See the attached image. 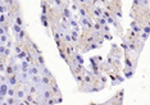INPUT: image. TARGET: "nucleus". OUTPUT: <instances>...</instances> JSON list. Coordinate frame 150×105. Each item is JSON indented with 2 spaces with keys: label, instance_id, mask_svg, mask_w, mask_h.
Listing matches in <instances>:
<instances>
[{
  "label": "nucleus",
  "instance_id": "f257e3e1",
  "mask_svg": "<svg viewBox=\"0 0 150 105\" xmlns=\"http://www.w3.org/2000/svg\"><path fill=\"white\" fill-rule=\"evenodd\" d=\"M7 83L9 86H12V87H15L18 83V74L17 73H13L12 76L7 77Z\"/></svg>",
  "mask_w": 150,
  "mask_h": 105
},
{
  "label": "nucleus",
  "instance_id": "f03ea898",
  "mask_svg": "<svg viewBox=\"0 0 150 105\" xmlns=\"http://www.w3.org/2000/svg\"><path fill=\"white\" fill-rule=\"evenodd\" d=\"M30 82L34 85H41V76L40 74H32L30 76Z\"/></svg>",
  "mask_w": 150,
  "mask_h": 105
},
{
  "label": "nucleus",
  "instance_id": "7ed1b4c3",
  "mask_svg": "<svg viewBox=\"0 0 150 105\" xmlns=\"http://www.w3.org/2000/svg\"><path fill=\"white\" fill-rule=\"evenodd\" d=\"M8 88H9V85H8L7 82L0 83V95L7 96V91H8Z\"/></svg>",
  "mask_w": 150,
  "mask_h": 105
},
{
  "label": "nucleus",
  "instance_id": "20e7f679",
  "mask_svg": "<svg viewBox=\"0 0 150 105\" xmlns=\"http://www.w3.org/2000/svg\"><path fill=\"white\" fill-rule=\"evenodd\" d=\"M98 47H100V45L98 44V42H90L82 53H86V51H89V50H95V49H98Z\"/></svg>",
  "mask_w": 150,
  "mask_h": 105
},
{
  "label": "nucleus",
  "instance_id": "39448f33",
  "mask_svg": "<svg viewBox=\"0 0 150 105\" xmlns=\"http://www.w3.org/2000/svg\"><path fill=\"white\" fill-rule=\"evenodd\" d=\"M26 37H27V33H26V31H24V28L22 29L18 35H15V40H17V41H19V42H22L24 39H26Z\"/></svg>",
  "mask_w": 150,
  "mask_h": 105
},
{
  "label": "nucleus",
  "instance_id": "423d86ee",
  "mask_svg": "<svg viewBox=\"0 0 150 105\" xmlns=\"http://www.w3.org/2000/svg\"><path fill=\"white\" fill-rule=\"evenodd\" d=\"M28 69H30V63L23 59L21 63V72H28Z\"/></svg>",
  "mask_w": 150,
  "mask_h": 105
},
{
  "label": "nucleus",
  "instance_id": "0eeeda50",
  "mask_svg": "<svg viewBox=\"0 0 150 105\" xmlns=\"http://www.w3.org/2000/svg\"><path fill=\"white\" fill-rule=\"evenodd\" d=\"M14 22H15V25H18V26H21L22 28H24L23 19H22V17H21L19 14H17V15H15V18H14Z\"/></svg>",
  "mask_w": 150,
  "mask_h": 105
},
{
  "label": "nucleus",
  "instance_id": "6e6552de",
  "mask_svg": "<svg viewBox=\"0 0 150 105\" xmlns=\"http://www.w3.org/2000/svg\"><path fill=\"white\" fill-rule=\"evenodd\" d=\"M13 73H14V72H13V65H10V64H8V65L5 67V74H7V77L12 76Z\"/></svg>",
  "mask_w": 150,
  "mask_h": 105
},
{
  "label": "nucleus",
  "instance_id": "1a4fd4ad",
  "mask_svg": "<svg viewBox=\"0 0 150 105\" xmlns=\"http://www.w3.org/2000/svg\"><path fill=\"white\" fill-rule=\"evenodd\" d=\"M77 10H78V14L81 15V18H86V17H89V15H87V12L85 10V8H83V7H80Z\"/></svg>",
  "mask_w": 150,
  "mask_h": 105
},
{
  "label": "nucleus",
  "instance_id": "9d476101",
  "mask_svg": "<svg viewBox=\"0 0 150 105\" xmlns=\"http://www.w3.org/2000/svg\"><path fill=\"white\" fill-rule=\"evenodd\" d=\"M94 14L96 15V18L101 17V14H103V9H101L100 7H95V8H94Z\"/></svg>",
  "mask_w": 150,
  "mask_h": 105
},
{
  "label": "nucleus",
  "instance_id": "9b49d317",
  "mask_svg": "<svg viewBox=\"0 0 150 105\" xmlns=\"http://www.w3.org/2000/svg\"><path fill=\"white\" fill-rule=\"evenodd\" d=\"M14 94H15V87H12V86H9V88H8V91H7V96L14 98Z\"/></svg>",
  "mask_w": 150,
  "mask_h": 105
},
{
  "label": "nucleus",
  "instance_id": "f8f14e48",
  "mask_svg": "<svg viewBox=\"0 0 150 105\" xmlns=\"http://www.w3.org/2000/svg\"><path fill=\"white\" fill-rule=\"evenodd\" d=\"M26 55H27V50H22L19 54H17V55H15V58H17V59H21V60H23V59L26 58Z\"/></svg>",
  "mask_w": 150,
  "mask_h": 105
},
{
  "label": "nucleus",
  "instance_id": "ddd939ff",
  "mask_svg": "<svg viewBox=\"0 0 150 105\" xmlns=\"http://www.w3.org/2000/svg\"><path fill=\"white\" fill-rule=\"evenodd\" d=\"M12 28H13V32H14V33H15V35H18V33H19V32L22 31V29H23V28H22V27H21V26H18V25H15V23H14V25H13V26H12Z\"/></svg>",
  "mask_w": 150,
  "mask_h": 105
},
{
  "label": "nucleus",
  "instance_id": "4468645a",
  "mask_svg": "<svg viewBox=\"0 0 150 105\" xmlns=\"http://www.w3.org/2000/svg\"><path fill=\"white\" fill-rule=\"evenodd\" d=\"M8 40H9V35H7V33L1 35L0 36V44H7Z\"/></svg>",
  "mask_w": 150,
  "mask_h": 105
},
{
  "label": "nucleus",
  "instance_id": "2eb2a0df",
  "mask_svg": "<svg viewBox=\"0 0 150 105\" xmlns=\"http://www.w3.org/2000/svg\"><path fill=\"white\" fill-rule=\"evenodd\" d=\"M96 22L99 23L100 26H105V25H107V19H105L104 17H99V18H96Z\"/></svg>",
  "mask_w": 150,
  "mask_h": 105
},
{
  "label": "nucleus",
  "instance_id": "dca6fc26",
  "mask_svg": "<svg viewBox=\"0 0 150 105\" xmlns=\"http://www.w3.org/2000/svg\"><path fill=\"white\" fill-rule=\"evenodd\" d=\"M5 101H7L8 105H13V104H15V98H10V96H8V99H5Z\"/></svg>",
  "mask_w": 150,
  "mask_h": 105
},
{
  "label": "nucleus",
  "instance_id": "f3484780",
  "mask_svg": "<svg viewBox=\"0 0 150 105\" xmlns=\"http://www.w3.org/2000/svg\"><path fill=\"white\" fill-rule=\"evenodd\" d=\"M13 72L14 73H21V65H18V64H13Z\"/></svg>",
  "mask_w": 150,
  "mask_h": 105
},
{
  "label": "nucleus",
  "instance_id": "a211bd4d",
  "mask_svg": "<svg viewBox=\"0 0 150 105\" xmlns=\"http://www.w3.org/2000/svg\"><path fill=\"white\" fill-rule=\"evenodd\" d=\"M63 39H64V41H67V42H72V37H71V35L68 33V32H65V33H64Z\"/></svg>",
  "mask_w": 150,
  "mask_h": 105
},
{
  "label": "nucleus",
  "instance_id": "6ab92c4d",
  "mask_svg": "<svg viewBox=\"0 0 150 105\" xmlns=\"http://www.w3.org/2000/svg\"><path fill=\"white\" fill-rule=\"evenodd\" d=\"M8 7L7 5H3V4H0V13H1V14H4V13H7L8 12Z\"/></svg>",
  "mask_w": 150,
  "mask_h": 105
},
{
  "label": "nucleus",
  "instance_id": "aec40b11",
  "mask_svg": "<svg viewBox=\"0 0 150 105\" xmlns=\"http://www.w3.org/2000/svg\"><path fill=\"white\" fill-rule=\"evenodd\" d=\"M44 105H55V103H54V99L50 98V99H48V100H45V101H44Z\"/></svg>",
  "mask_w": 150,
  "mask_h": 105
},
{
  "label": "nucleus",
  "instance_id": "412c9836",
  "mask_svg": "<svg viewBox=\"0 0 150 105\" xmlns=\"http://www.w3.org/2000/svg\"><path fill=\"white\" fill-rule=\"evenodd\" d=\"M5 22H7V15H5V14H0V26L4 25Z\"/></svg>",
  "mask_w": 150,
  "mask_h": 105
},
{
  "label": "nucleus",
  "instance_id": "4be33fe9",
  "mask_svg": "<svg viewBox=\"0 0 150 105\" xmlns=\"http://www.w3.org/2000/svg\"><path fill=\"white\" fill-rule=\"evenodd\" d=\"M101 36L104 37L105 40H109V41H112V40H113V37H112L110 33H103V32H101Z\"/></svg>",
  "mask_w": 150,
  "mask_h": 105
},
{
  "label": "nucleus",
  "instance_id": "5701e85b",
  "mask_svg": "<svg viewBox=\"0 0 150 105\" xmlns=\"http://www.w3.org/2000/svg\"><path fill=\"white\" fill-rule=\"evenodd\" d=\"M114 15H116L114 18H122V10L117 9L116 12H114Z\"/></svg>",
  "mask_w": 150,
  "mask_h": 105
},
{
  "label": "nucleus",
  "instance_id": "b1692460",
  "mask_svg": "<svg viewBox=\"0 0 150 105\" xmlns=\"http://www.w3.org/2000/svg\"><path fill=\"white\" fill-rule=\"evenodd\" d=\"M14 51H15V55H17V54H19L21 51H22V47L19 46V45H14Z\"/></svg>",
  "mask_w": 150,
  "mask_h": 105
},
{
  "label": "nucleus",
  "instance_id": "393cba45",
  "mask_svg": "<svg viewBox=\"0 0 150 105\" xmlns=\"http://www.w3.org/2000/svg\"><path fill=\"white\" fill-rule=\"evenodd\" d=\"M92 28H94L95 31H101V26H100V25H99V23H98V22L95 23L94 26H92Z\"/></svg>",
  "mask_w": 150,
  "mask_h": 105
},
{
  "label": "nucleus",
  "instance_id": "a878e982",
  "mask_svg": "<svg viewBox=\"0 0 150 105\" xmlns=\"http://www.w3.org/2000/svg\"><path fill=\"white\" fill-rule=\"evenodd\" d=\"M59 54H60V56H62V59H64L65 62H67V55H65V53L63 51L62 49H59Z\"/></svg>",
  "mask_w": 150,
  "mask_h": 105
},
{
  "label": "nucleus",
  "instance_id": "bb28decb",
  "mask_svg": "<svg viewBox=\"0 0 150 105\" xmlns=\"http://www.w3.org/2000/svg\"><path fill=\"white\" fill-rule=\"evenodd\" d=\"M5 49H7V46H5L4 44H0V54H4V51H5Z\"/></svg>",
  "mask_w": 150,
  "mask_h": 105
},
{
  "label": "nucleus",
  "instance_id": "cd10ccee",
  "mask_svg": "<svg viewBox=\"0 0 150 105\" xmlns=\"http://www.w3.org/2000/svg\"><path fill=\"white\" fill-rule=\"evenodd\" d=\"M3 55H4V56H9V55H10V49H8V47H7V49H5V51H4V54H3Z\"/></svg>",
  "mask_w": 150,
  "mask_h": 105
},
{
  "label": "nucleus",
  "instance_id": "c85d7f7f",
  "mask_svg": "<svg viewBox=\"0 0 150 105\" xmlns=\"http://www.w3.org/2000/svg\"><path fill=\"white\" fill-rule=\"evenodd\" d=\"M12 45H13V41H12V40H8V41H7V47H8V49H10Z\"/></svg>",
  "mask_w": 150,
  "mask_h": 105
},
{
  "label": "nucleus",
  "instance_id": "c756f323",
  "mask_svg": "<svg viewBox=\"0 0 150 105\" xmlns=\"http://www.w3.org/2000/svg\"><path fill=\"white\" fill-rule=\"evenodd\" d=\"M94 58H95V60H96L98 63H100V62L103 60V58H101V56H100V55H96V56H94Z\"/></svg>",
  "mask_w": 150,
  "mask_h": 105
},
{
  "label": "nucleus",
  "instance_id": "7c9ffc66",
  "mask_svg": "<svg viewBox=\"0 0 150 105\" xmlns=\"http://www.w3.org/2000/svg\"><path fill=\"white\" fill-rule=\"evenodd\" d=\"M0 82H1V83L7 82V77H4V76H0Z\"/></svg>",
  "mask_w": 150,
  "mask_h": 105
},
{
  "label": "nucleus",
  "instance_id": "2f4dec72",
  "mask_svg": "<svg viewBox=\"0 0 150 105\" xmlns=\"http://www.w3.org/2000/svg\"><path fill=\"white\" fill-rule=\"evenodd\" d=\"M0 72H5V65H4V64H0Z\"/></svg>",
  "mask_w": 150,
  "mask_h": 105
},
{
  "label": "nucleus",
  "instance_id": "473e14b6",
  "mask_svg": "<svg viewBox=\"0 0 150 105\" xmlns=\"http://www.w3.org/2000/svg\"><path fill=\"white\" fill-rule=\"evenodd\" d=\"M144 32H145V33H149V26L144 27Z\"/></svg>",
  "mask_w": 150,
  "mask_h": 105
},
{
  "label": "nucleus",
  "instance_id": "72a5a7b5",
  "mask_svg": "<svg viewBox=\"0 0 150 105\" xmlns=\"http://www.w3.org/2000/svg\"><path fill=\"white\" fill-rule=\"evenodd\" d=\"M142 40H144V41L148 40V33H142Z\"/></svg>",
  "mask_w": 150,
  "mask_h": 105
},
{
  "label": "nucleus",
  "instance_id": "f704fd0d",
  "mask_svg": "<svg viewBox=\"0 0 150 105\" xmlns=\"http://www.w3.org/2000/svg\"><path fill=\"white\" fill-rule=\"evenodd\" d=\"M55 4L59 5V7H62V0H55Z\"/></svg>",
  "mask_w": 150,
  "mask_h": 105
},
{
  "label": "nucleus",
  "instance_id": "c9c22d12",
  "mask_svg": "<svg viewBox=\"0 0 150 105\" xmlns=\"http://www.w3.org/2000/svg\"><path fill=\"white\" fill-rule=\"evenodd\" d=\"M4 33H5V31L3 29V27H0V36H1V35H4Z\"/></svg>",
  "mask_w": 150,
  "mask_h": 105
},
{
  "label": "nucleus",
  "instance_id": "e433bc0d",
  "mask_svg": "<svg viewBox=\"0 0 150 105\" xmlns=\"http://www.w3.org/2000/svg\"><path fill=\"white\" fill-rule=\"evenodd\" d=\"M17 105H26V104H24V101H23V100H21L19 103H17Z\"/></svg>",
  "mask_w": 150,
  "mask_h": 105
},
{
  "label": "nucleus",
  "instance_id": "4c0bfd02",
  "mask_svg": "<svg viewBox=\"0 0 150 105\" xmlns=\"http://www.w3.org/2000/svg\"><path fill=\"white\" fill-rule=\"evenodd\" d=\"M109 103H110V101H105V103H103V104H100V105H109Z\"/></svg>",
  "mask_w": 150,
  "mask_h": 105
},
{
  "label": "nucleus",
  "instance_id": "58836bf2",
  "mask_svg": "<svg viewBox=\"0 0 150 105\" xmlns=\"http://www.w3.org/2000/svg\"><path fill=\"white\" fill-rule=\"evenodd\" d=\"M76 1H80V3H82V4H85L86 0H76Z\"/></svg>",
  "mask_w": 150,
  "mask_h": 105
},
{
  "label": "nucleus",
  "instance_id": "ea45409f",
  "mask_svg": "<svg viewBox=\"0 0 150 105\" xmlns=\"http://www.w3.org/2000/svg\"><path fill=\"white\" fill-rule=\"evenodd\" d=\"M0 105H8V104H7V101H3V103L0 104Z\"/></svg>",
  "mask_w": 150,
  "mask_h": 105
},
{
  "label": "nucleus",
  "instance_id": "a19ab883",
  "mask_svg": "<svg viewBox=\"0 0 150 105\" xmlns=\"http://www.w3.org/2000/svg\"><path fill=\"white\" fill-rule=\"evenodd\" d=\"M3 63V62H1V58H0V64H1Z\"/></svg>",
  "mask_w": 150,
  "mask_h": 105
},
{
  "label": "nucleus",
  "instance_id": "79ce46f5",
  "mask_svg": "<svg viewBox=\"0 0 150 105\" xmlns=\"http://www.w3.org/2000/svg\"><path fill=\"white\" fill-rule=\"evenodd\" d=\"M1 1H4V0H1Z\"/></svg>",
  "mask_w": 150,
  "mask_h": 105
}]
</instances>
